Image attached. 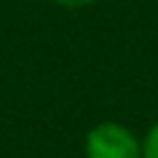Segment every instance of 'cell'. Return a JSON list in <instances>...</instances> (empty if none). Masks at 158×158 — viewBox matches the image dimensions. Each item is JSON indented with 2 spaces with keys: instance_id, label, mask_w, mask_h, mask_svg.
<instances>
[{
  "instance_id": "cell-1",
  "label": "cell",
  "mask_w": 158,
  "mask_h": 158,
  "mask_svg": "<svg viewBox=\"0 0 158 158\" xmlns=\"http://www.w3.org/2000/svg\"><path fill=\"white\" fill-rule=\"evenodd\" d=\"M86 158H142V144L130 128L102 121L86 133Z\"/></svg>"
},
{
  "instance_id": "cell-2",
  "label": "cell",
  "mask_w": 158,
  "mask_h": 158,
  "mask_svg": "<svg viewBox=\"0 0 158 158\" xmlns=\"http://www.w3.org/2000/svg\"><path fill=\"white\" fill-rule=\"evenodd\" d=\"M139 144H142V158H158V121L147 130Z\"/></svg>"
},
{
  "instance_id": "cell-3",
  "label": "cell",
  "mask_w": 158,
  "mask_h": 158,
  "mask_svg": "<svg viewBox=\"0 0 158 158\" xmlns=\"http://www.w3.org/2000/svg\"><path fill=\"white\" fill-rule=\"evenodd\" d=\"M58 7H65V10H81V7H91L95 5L98 0H54Z\"/></svg>"
}]
</instances>
